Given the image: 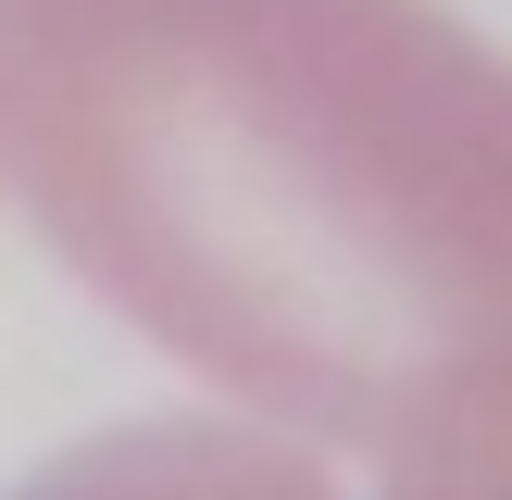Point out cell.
Instances as JSON below:
<instances>
[{"label": "cell", "mask_w": 512, "mask_h": 500, "mask_svg": "<svg viewBox=\"0 0 512 500\" xmlns=\"http://www.w3.org/2000/svg\"><path fill=\"white\" fill-rule=\"evenodd\" d=\"M0 188L288 438L512 400V50L450 0H0Z\"/></svg>", "instance_id": "obj_1"}, {"label": "cell", "mask_w": 512, "mask_h": 500, "mask_svg": "<svg viewBox=\"0 0 512 500\" xmlns=\"http://www.w3.org/2000/svg\"><path fill=\"white\" fill-rule=\"evenodd\" d=\"M13 500H338V475L300 438H250V425H113L38 463Z\"/></svg>", "instance_id": "obj_2"}]
</instances>
